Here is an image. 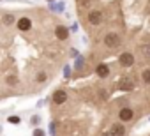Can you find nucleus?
Masks as SVG:
<instances>
[{
	"instance_id": "9d476101",
	"label": "nucleus",
	"mask_w": 150,
	"mask_h": 136,
	"mask_svg": "<svg viewBox=\"0 0 150 136\" xmlns=\"http://www.w3.org/2000/svg\"><path fill=\"white\" fill-rule=\"evenodd\" d=\"M139 53L145 60H150V42L148 44H141L139 46Z\"/></svg>"
},
{
	"instance_id": "f257e3e1",
	"label": "nucleus",
	"mask_w": 150,
	"mask_h": 136,
	"mask_svg": "<svg viewBox=\"0 0 150 136\" xmlns=\"http://www.w3.org/2000/svg\"><path fill=\"white\" fill-rule=\"evenodd\" d=\"M103 44H104L106 48H110V50H117V48L122 44L120 34H117V32H108V34L104 35V39H103Z\"/></svg>"
},
{
	"instance_id": "20e7f679",
	"label": "nucleus",
	"mask_w": 150,
	"mask_h": 136,
	"mask_svg": "<svg viewBox=\"0 0 150 136\" xmlns=\"http://www.w3.org/2000/svg\"><path fill=\"white\" fill-rule=\"evenodd\" d=\"M134 87H136V83H134V80H132L131 76H124V78H120V81H118V89L124 90V92L132 90Z\"/></svg>"
},
{
	"instance_id": "6e6552de",
	"label": "nucleus",
	"mask_w": 150,
	"mask_h": 136,
	"mask_svg": "<svg viewBox=\"0 0 150 136\" xmlns=\"http://www.w3.org/2000/svg\"><path fill=\"white\" fill-rule=\"evenodd\" d=\"M96 74H97L99 78H108V76H110V67H108L106 64H99V65L96 67Z\"/></svg>"
},
{
	"instance_id": "1a4fd4ad",
	"label": "nucleus",
	"mask_w": 150,
	"mask_h": 136,
	"mask_svg": "<svg viewBox=\"0 0 150 136\" xmlns=\"http://www.w3.org/2000/svg\"><path fill=\"white\" fill-rule=\"evenodd\" d=\"M110 132H111L113 136H124V134H125V127H124L122 124H113L111 129H110Z\"/></svg>"
},
{
	"instance_id": "423d86ee",
	"label": "nucleus",
	"mask_w": 150,
	"mask_h": 136,
	"mask_svg": "<svg viewBox=\"0 0 150 136\" xmlns=\"http://www.w3.org/2000/svg\"><path fill=\"white\" fill-rule=\"evenodd\" d=\"M67 92L64 90V89H58V90H55V94H53V103L55 104H64L65 101H67Z\"/></svg>"
},
{
	"instance_id": "ddd939ff",
	"label": "nucleus",
	"mask_w": 150,
	"mask_h": 136,
	"mask_svg": "<svg viewBox=\"0 0 150 136\" xmlns=\"http://www.w3.org/2000/svg\"><path fill=\"white\" fill-rule=\"evenodd\" d=\"M34 136H44V132H42L41 129H35V132H34Z\"/></svg>"
},
{
	"instance_id": "f03ea898",
	"label": "nucleus",
	"mask_w": 150,
	"mask_h": 136,
	"mask_svg": "<svg viewBox=\"0 0 150 136\" xmlns=\"http://www.w3.org/2000/svg\"><path fill=\"white\" fill-rule=\"evenodd\" d=\"M87 23L92 25V27H101V25H103V14H101V11L90 9V11L87 13Z\"/></svg>"
},
{
	"instance_id": "7ed1b4c3",
	"label": "nucleus",
	"mask_w": 150,
	"mask_h": 136,
	"mask_svg": "<svg viewBox=\"0 0 150 136\" xmlns=\"http://www.w3.org/2000/svg\"><path fill=\"white\" fill-rule=\"evenodd\" d=\"M118 64H120L122 67H131V65H134V55L129 53V51H124V53L118 57Z\"/></svg>"
},
{
	"instance_id": "4468645a",
	"label": "nucleus",
	"mask_w": 150,
	"mask_h": 136,
	"mask_svg": "<svg viewBox=\"0 0 150 136\" xmlns=\"http://www.w3.org/2000/svg\"><path fill=\"white\" fill-rule=\"evenodd\" d=\"M101 136H113V134H111V132H110V131H108V132H103V134H101Z\"/></svg>"
},
{
	"instance_id": "f8f14e48",
	"label": "nucleus",
	"mask_w": 150,
	"mask_h": 136,
	"mask_svg": "<svg viewBox=\"0 0 150 136\" xmlns=\"http://www.w3.org/2000/svg\"><path fill=\"white\" fill-rule=\"evenodd\" d=\"M9 122L11 124H20V117H9Z\"/></svg>"
},
{
	"instance_id": "39448f33",
	"label": "nucleus",
	"mask_w": 150,
	"mask_h": 136,
	"mask_svg": "<svg viewBox=\"0 0 150 136\" xmlns=\"http://www.w3.org/2000/svg\"><path fill=\"white\" fill-rule=\"evenodd\" d=\"M132 117H134V111L131 110V108H120V111H118V118H120V122H131L132 120Z\"/></svg>"
},
{
	"instance_id": "0eeeda50",
	"label": "nucleus",
	"mask_w": 150,
	"mask_h": 136,
	"mask_svg": "<svg viewBox=\"0 0 150 136\" xmlns=\"http://www.w3.org/2000/svg\"><path fill=\"white\" fill-rule=\"evenodd\" d=\"M55 37H57L58 41H65V39L69 37V30H67V27H64V25H57V27H55Z\"/></svg>"
},
{
	"instance_id": "9b49d317",
	"label": "nucleus",
	"mask_w": 150,
	"mask_h": 136,
	"mask_svg": "<svg viewBox=\"0 0 150 136\" xmlns=\"http://www.w3.org/2000/svg\"><path fill=\"white\" fill-rule=\"evenodd\" d=\"M141 80H143L145 85H150V69H145V71L141 73Z\"/></svg>"
}]
</instances>
